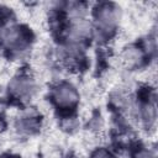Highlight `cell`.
<instances>
[{"label": "cell", "instance_id": "obj_3", "mask_svg": "<svg viewBox=\"0 0 158 158\" xmlns=\"http://www.w3.org/2000/svg\"><path fill=\"white\" fill-rule=\"evenodd\" d=\"M12 91L17 96H27V95H31L32 84H31V81L21 78V79L15 80L12 83Z\"/></svg>", "mask_w": 158, "mask_h": 158}, {"label": "cell", "instance_id": "obj_1", "mask_svg": "<svg viewBox=\"0 0 158 158\" xmlns=\"http://www.w3.org/2000/svg\"><path fill=\"white\" fill-rule=\"evenodd\" d=\"M53 98L58 105L64 106V107L73 106L78 101V94L75 89L69 84H60L54 90Z\"/></svg>", "mask_w": 158, "mask_h": 158}, {"label": "cell", "instance_id": "obj_4", "mask_svg": "<svg viewBox=\"0 0 158 158\" xmlns=\"http://www.w3.org/2000/svg\"><path fill=\"white\" fill-rule=\"evenodd\" d=\"M142 58V53L137 48H127V51L123 53V60L127 63V65H135L137 64Z\"/></svg>", "mask_w": 158, "mask_h": 158}, {"label": "cell", "instance_id": "obj_6", "mask_svg": "<svg viewBox=\"0 0 158 158\" xmlns=\"http://www.w3.org/2000/svg\"><path fill=\"white\" fill-rule=\"evenodd\" d=\"M137 158H153V156L148 152H141V153H138Z\"/></svg>", "mask_w": 158, "mask_h": 158}, {"label": "cell", "instance_id": "obj_2", "mask_svg": "<svg viewBox=\"0 0 158 158\" xmlns=\"http://www.w3.org/2000/svg\"><path fill=\"white\" fill-rule=\"evenodd\" d=\"M98 21L100 23V26L105 30L107 28H111L115 22H116V19H117V15H116V11L115 9L110 7L109 5H105L102 7H100V10L98 11Z\"/></svg>", "mask_w": 158, "mask_h": 158}, {"label": "cell", "instance_id": "obj_5", "mask_svg": "<svg viewBox=\"0 0 158 158\" xmlns=\"http://www.w3.org/2000/svg\"><path fill=\"white\" fill-rule=\"evenodd\" d=\"M93 158H112V157H111V154H110V153H107L106 151L100 149V151H98V152L93 156Z\"/></svg>", "mask_w": 158, "mask_h": 158}]
</instances>
